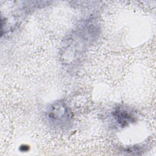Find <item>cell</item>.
Returning <instances> with one entry per match:
<instances>
[{"label": "cell", "mask_w": 156, "mask_h": 156, "mask_svg": "<svg viewBox=\"0 0 156 156\" xmlns=\"http://www.w3.org/2000/svg\"><path fill=\"white\" fill-rule=\"evenodd\" d=\"M48 120L54 126H65L71 119L70 112L64 103L55 102L48 109Z\"/></svg>", "instance_id": "obj_1"}, {"label": "cell", "mask_w": 156, "mask_h": 156, "mask_svg": "<svg viewBox=\"0 0 156 156\" xmlns=\"http://www.w3.org/2000/svg\"><path fill=\"white\" fill-rule=\"evenodd\" d=\"M113 115L116 119V121L121 126L127 125L129 123L133 121L134 117L132 113L127 110L119 107L113 112Z\"/></svg>", "instance_id": "obj_2"}]
</instances>
